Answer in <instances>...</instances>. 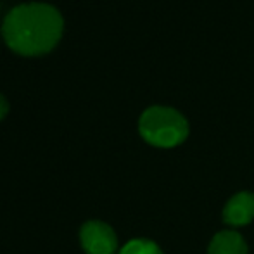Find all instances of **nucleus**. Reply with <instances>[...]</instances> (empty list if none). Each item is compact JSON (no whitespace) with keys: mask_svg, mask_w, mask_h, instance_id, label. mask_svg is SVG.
<instances>
[{"mask_svg":"<svg viewBox=\"0 0 254 254\" xmlns=\"http://www.w3.org/2000/svg\"><path fill=\"white\" fill-rule=\"evenodd\" d=\"M64 19L57 7L44 2H28L12 7L2 24L7 47L21 56L51 52L63 37Z\"/></svg>","mask_w":254,"mask_h":254,"instance_id":"nucleus-1","label":"nucleus"},{"mask_svg":"<svg viewBox=\"0 0 254 254\" xmlns=\"http://www.w3.org/2000/svg\"><path fill=\"white\" fill-rule=\"evenodd\" d=\"M142 138L151 145L170 149L180 145L189 135V123L178 111L164 106L145 109L138 121Z\"/></svg>","mask_w":254,"mask_h":254,"instance_id":"nucleus-2","label":"nucleus"},{"mask_svg":"<svg viewBox=\"0 0 254 254\" xmlns=\"http://www.w3.org/2000/svg\"><path fill=\"white\" fill-rule=\"evenodd\" d=\"M80 241L87 254H116L118 237L109 225L88 221L81 227Z\"/></svg>","mask_w":254,"mask_h":254,"instance_id":"nucleus-3","label":"nucleus"},{"mask_svg":"<svg viewBox=\"0 0 254 254\" xmlns=\"http://www.w3.org/2000/svg\"><path fill=\"white\" fill-rule=\"evenodd\" d=\"M254 218V194L239 192L227 202L223 209L225 223L232 227H244Z\"/></svg>","mask_w":254,"mask_h":254,"instance_id":"nucleus-4","label":"nucleus"},{"mask_svg":"<svg viewBox=\"0 0 254 254\" xmlns=\"http://www.w3.org/2000/svg\"><path fill=\"white\" fill-rule=\"evenodd\" d=\"M207 254H248V244L241 234L234 230H223L213 237Z\"/></svg>","mask_w":254,"mask_h":254,"instance_id":"nucleus-5","label":"nucleus"},{"mask_svg":"<svg viewBox=\"0 0 254 254\" xmlns=\"http://www.w3.org/2000/svg\"><path fill=\"white\" fill-rule=\"evenodd\" d=\"M118 254H163L159 246L152 241H145V239H135L130 241L128 244L123 246Z\"/></svg>","mask_w":254,"mask_h":254,"instance_id":"nucleus-6","label":"nucleus"},{"mask_svg":"<svg viewBox=\"0 0 254 254\" xmlns=\"http://www.w3.org/2000/svg\"><path fill=\"white\" fill-rule=\"evenodd\" d=\"M7 113H9V102H7V99L0 94V121L5 118Z\"/></svg>","mask_w":254,"mask_h":254,"instance_id":"nucleus-7","label":"nucleus"}]
</instances>
